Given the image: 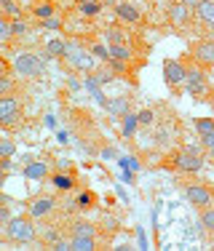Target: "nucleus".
<instances>
[{"label": "nucleus", "instance_id": "nucleus-1", "mask_svg": "<svg viewBox=\"0 0 214 251\" xmlns=\"http://www.w3.org/2000/svg\"><path fill=\"white\" fill-rule=\"evenodd\" d=\"M62 59L73 70H78V73H83V75H88V73H94V70H97V56H94L91 51H86L80 43H75V40H70V43H67Z\"/></svg>", "mask_w": 214, "mask_h": 251}, {"label": "nucleus", "instance_id": "nucleus-2", "mask_svg": "<svg viewBox=\"0 0 214 251\" xmlns=\"http://www.w3.org/2000/svg\"><path fill=\"white\" fill-rule=\"evenodd\" d=\"M5 238H8L11 243L25 246V243H32L35 238H38V232H35V225L29 217H11L8 222H5Z\"/></svg>", "mask_w": 214, "mask_h": 251}, {"label": "nucleus", "instance_id": "nucleus-3", "mask_svg": "<svg viewBox=\"0 0 214 251\" xmlns=\"http://www.w3.org/2000/svg\"><path fill=\"white\" fill-rule=\"evenodd\" d=\"M174 166H177V171H182V174H198L201 166H204V147L201 145L182 147V150L177 152V158H174Z\"/></svg>", "mask_w": 214, "mask_h": 251}, {"label": "nucleus", "instance_id": "nucleus-4", "mask_svg": "<svg viewBox=\"0 0 214 251\" xmlns=\"http://www.w3.org/2000/svg\"><path fill=\"white\" fill-rule=\"evenodd\" d=\"M14 70H16V75H22V77H38L43 73V56H38V53H32V51H25L14 59Z\"/></svg>", "mask_w": 214, "mask_h": 251}, {"label": "nucleus", "instance_id": "nucleus-5", "mask_svg": "<svg viewBox=\"0 0 214 251\" xmlns=\"http://www.w3.org/2000/svg\"><path fill=\"white\" fill-rule=\"evenodd\" d=\"M185 198L190 206L195 208H206L214 203V187L212 184H204V182H195V184H187L185 187Z\"/></svg>", "mask_w": 214, "mask_h": 251}, {"label": "nucleus", "instance_id": "nucleus-6", "mask_svg": "<svg viewBox=\"0 0 214 251\" xmlns=\"http://www.w3.org/2000/svg\"><path fill=\"white\" fill-rule=\"evenodd\" d=\"M185 83H187V94L195 97V99H201L206 91H209V80H206L204 70H198V67H187Z\"/></svg>", "mask_w": 214, "mask_h": 251}, {"label": "nucleus", "instance_id": "nucleus-7", "mask_svg": "<svg viewBox=\"0 0 214 251\" xmlns=\"http://www.w3.org/2000/svg\"><path fill=\"white\" fill-rule=\"evenodd\" d=\"M22 101L16 97H0V126H11L19 121Z\"/></svg>", "mask_w": 214, "mask_h": 251}, {"label": "nucleus", "instance_id": "nucleus-8", "mask_svg": "<svg viewBox=\"0 0 214 251\" xmlns=\"http://www.w3.org/2000/svg\"><path fill=\"white\" fill-rule=\"evenodd\" d=\"M193 59L204 67H214V38H206V40H198L193 49Z\"/></svg>", "mask_w": 214, "mask_h": 251}, {"label": "nucleus", "instance_id": "nucleus-9", "mask_svg": "<svg viewBox=\"0 0 214 251\" xmlns=\"http://www.w3.org/2000/svg\"><path fill=\"white\" fill-rule=\"evenodd\" d=\"M185 75H187V67H182V62H177V59H166L163 62V80L169 83V86L182 83Z\"/></svg>", "mask_w": 214, "mask_h": 251}, {"label": "nucleus", "instance_id": "nucleus-10", "mask_svg": "<svg viewBox=\"0 0 214 251\" xmlns=\"http://www.w3.org/2000/svg\"><path fill=\"white\" fill-rule=\"evenodd\" d=\"M54 206H56V203H54L51 195H40L38 201L29 203V217H32V219H46L54 211Z\"/></svg>", "mask_w": 214, "mask_h": 251}, {"label": "nucleus", "instance_id": "nucleus-11", "mask_svg": "<svg viewBox=\"0 0 214 251\" xmlns=\"http://www.w3.org/2000/svg\"><path fill=\"white\" fill-rule=\"evenodd\" d=\"M169 22L174 27H187L190 25V8H187V5H182L180 0L171 3L169 5Z\"/></svg>", "mask_w": 214, "mask_h": 251}, {"label": "nucleus", "instance_id": "nucleus-12", "mask_svg": "<svg viewBox=\"0 0 214 251\" xmlns=\"http://www.w3.org/2000/svg\"><path fill=\"white\" fill-rule=\"evenodd\" d=\"M195 14H198V19L204 22L206 27L214 29V0H198V5H195Z\"/></svg>", "mask_w": 214, "mask_h": 251}, {"label": "nucleus", "instance_id": "nucleus-13", "mask_svg": "<svg viewBox=\"0 0 214 251\" xmlns=\"http://www.w3.org/2000/svg\"><path fill=\"white\" fill-rule=\"evenodd\" d=\"M115 14H118V19H121V22H132V25H134V22H139V11H136L132 3H118L115 5Z\"/></svg>", "mask_w": 214, "mask_h": 251}, {"label": "nucleus", "instance_id": "nucleus-14", "mask_svg": "<svg viewBox=\"0 0 214 251\" xmlns=\"http://www.w3.org/2000/svg\"><path fill=\"white\" fill-rule=\"evenodd\" d=\"M70 249H73V251H94V249H97V241H94L91 235H73Z\"/></svg>", "mask_w": 214, "mask_h": 251}, {"label": "nucleus", "instance_id": "nucleus-15", "mask_svg": "<svg viewBox=\"0 0 214 251\" xmlns=\"http://www.w3.org/2000/svg\"><path fill=\"white\" fill-rule=\"evenodd\" d=\"M105 110H110V115H126V112H129V99H123V97L107 99L105 101Z\"/></svg>", "mask_w": 214, "mask_h": 251}, {"label": "nucleus", "instance_id": "nucleus-16", "mask_svg": "<svg viewBox=\"0 0 214 251\" xmlns=\"http://www.w3.org/2000/svg\"><path fill=\"white\" fill-rule=\"evenodd\" d=\"M25 176L27 179H46L49 176V166L46 163H29L25 169Z\"/></svg>", "mask_w": 214, "mask_h": 251}, {"label": "nucleus", "instance_id": "nucleus-17", "mask_svg": "<svg viewBox=\"0 0 214 251\" xmlns=\"http://www.w3.org/2000/svg\"><path fill=\"white\" fill-rule=\"evenodd\" d=\"M64 49H67V40L54 38V40H49V46H46V56H56V59H62V56H64Z\"/></svg>", "mask_w": 214, "mask_h": 251}, {"label": "nucleus", "instance_id": "nucleus-18", "mask_svg": "<svg viewBox=\"0 0 214 251\" xmlns=\"http://www.w3.org/2000/svg\"><path fill=\"white\" fill-rule=\"evenodd\" d=\"M110 56L121 59V62H129V59H132V49H129L126 43H112L110 46Z\"/></svg>", "mask_w": 214, "mask_h": 251}, {"label": "nucleus", "instance_id": "nucleus-19", "mask_svg": "<svg viewBox=\"0 0 214 251\" xmlns=\"http://www.w3.org/2000/svg\"><path fill=\"white\" fill-rule=\"evenodd\" d=\"M136 126H139L136 115H134V112H126V115H123V136H134L136 134Z\"/></svg>", "mask_w": 214, "mask_h": 251}, {"label": "nucleus", "instance_id": "nucleus-20", "mask_svg": "<svg viewBox=\"0 0 214 251\" xmlns=\"http://www.w3.org/2000/svg\"><path fill=\"white\" fill-rule=\"evenodd\" d=\"M73 235H91V238H97V227H94L91 222H75L73 225Z\"/></svg>", "mask_w": 214, "mask_h": 251}, {"label": "nucleus", "instance_id": "nucleus-21", "mask_svg": "<svg viewBox=\"0 0 214 251\" xmlns=\"http://www.w3.org/2000/svg\"><path fill=\"white\" fill-rule=\"evenodd\" d=\"M201 225H204V230H214V208L212 206H206V208H201Z\"/></svg>", "mask_w": 214, "mask_h": 251}, {"label": "nucleus", "instance_id": "nucleus-22", "mask_svg": "<svg viewBox=\"0 0 214 251\" xmlns=\"http://www.w3.org/2000/svg\"><path fill=\"white\" fill-rule=\"evenodd\" d=\"M14 88H16V83L11 80L8 75H0V97H11V94H14Z\"/></svg>", "mask_w": 214, "mask_h": 251}, {"label": "nucleus", "instance_id": "nucleus-23", "mask_svg": "<svg viewBox=\"0 0 214 251\" xmlns=\"http://www.w3.org/2000/svg\"><path fill=\"white\" fill-rule=\"evenodd\" d=\"M91 53H94L97 59H105V62H107V59H110V46H105V43H91Z\"/></svg>", "mask_w": 214, "mask_h": 251}, {"label": "nucleus", "instance_id": "nucleus-24", "mask_svg": "<svg viewBox=\"0 0 214 251\" xmlns=\"http://www.w3.org/2000/svg\"><path fill=\"white\" fill-rule=\"evenodd\" d=\"M195 131H198V134H206V131H212L214 128V121L212 118H195Z\"/></svg>", "mask_w": 214, "mask_h": 251}, {"label": "nucleus", "instance_id": "nucleus-25", "mask_svg": "<svg viewBox=\"0 0 214 251\" xmlns=\"http://www.w3.org/2000/svg\"><path fill=\"white\" fill-rule=\"evenodd\" d=\"M112 43H126V35L121 29H107V46H112Z\"/></svg>", "mask_w": 214, "mask_h": 251}, {"label": "nucleus", "instance_id": "nucleus-26", "mask_svg": "<svg viewBox=\"0 0 214 251\" xmlns=\"http://www.w3.org/2000/svg\"><path fill=\"white\" fill-rule=\"evenodd\" d=\"M14 152H16L14 142H8V139H0V158H11Z\"/></svg>", "mask_w": 214, "mask_h": 251}, {"label": "nucleus", "instance_id": "nucleus-27", "mask_svg": "<svg viewBox=\"0 0 214 251\" xmlns=\"http://www.w3.org/2000/svg\"><path fill=\"white\" fill-rule=\"evenodd\" d=\"M107 64H110V70H112V73H115V75H123V73H126V62H121V59H107Z\"/></svg>", "mask_w": 214, "mask_h": 251}, {"label": "nucleus", "instance_id": "nucleus-28", "mask_svg": "<svg viewBox=\"0 0 214 251\" xmlns=\"http://www.w3.org/2000/svg\"><path fill=\"white\" fill-rule=\"evenodd\" d=\"M54 184H56L59 190H73L75 182H73V176H59L56 174V176H54Z\"/></svg>", "mask_w": 214, "mask_h": 251}, {"label": "nucleus", "instance_id": "nucleus-29", "mask_svg": "<svg viewBox=\"0 0 214 251\" xmlns=\"http://www.w3.org/2000/svg\"><path fill=\"white\" fill-rule=\"evenodd\" d=\"M51 14H54V5L49 3V0H46L43 5H38V8H35V16H40V19H49Z\"/></svg>", "mask_w": 214, "mask_h": 251}, {"label": "nucleus", "instance_id": "nucleus-30", "mask_svg": "<svg viewBox=\"0 0 214 251\" xmlns=\"http://www.w3.org/2000/svg\"><path fill=\"white\" fill-rule=\"evenodd\" d=\"M11 32H14V35H25L27 32V25H25V19H22V16H16V19L11 22Z\"/></svg>", "mask_w": 214, "mask_h": 251}, {"label": "nucleus", "instance_id": "nucleus-31", "mask_svg": "<svg viewBox=\"0 0 214 251\" xmlns=\"http://www.w3.org/2000/svg\"><path fill=\"white\" fill-rule=\"evenodd\" d=\"M78 8H80V14H86V16H94L99 8H102V5H99V3H78Z\"/></svg>", "mask_w": 214, "mask_h": 251}, {"label": "nucleus", "instance_id": "nucleus-32", "mask_svg": "<svg viewBox=\"0 0 214 251\" xmlns=\"http://www.w3.org/2000/svg\"><path fill=\"white\" fill-rule=\"evenodd\" d=\"M11 35H14V32H11V22L5 19V16H0V38H3V40H8Z\"/></svg>", "mask_w": 214, "mask_h": 251}, {"label": "nucleus", "instance_id": "nucleus-33", "mask_svg": "<svg viewBox=\"0 0 214 251\" xmlns=\"http://www.w3.org/2000/svg\"><path fill=\"white\" fill-rule=\"evenodd\" d=\"M201 147H204V150H212L214 147V128L206 131V134H201Z\"/></svg>", "mask_w": 214, "mask_h": 251}, {"label": "nucleus", "instance_id": "nucleus-34", "mask_svg": "<svg viewBox=\"0 0 214 251\" xmlns=\"http://www.w3.org/2000/svg\"><path fill=\"white\" fill-rule=\"evenodd\" d=\"M59 238H62V235H59V230H46L43 232V243H49V246H54Z\"/></svg>", "mask_w": 214, "mask_h": 251}, {"label": "nucleus", "instance_id": "nucleus-35", "mask_svg": "<svg viewBox=\"0 0 214 251\" xmlns=\"http://www.w3.org/2000/svg\"><path fill=\"white\" fill-rule=\"evenodd\" d=\"M43 27L46 29H59V27H62V22H59L56 16H49V19H43Z\"/></svg>", "mask_w": 214, "mask_h": 251}, {"label": "nucleus", "instance_id": "nucleus-36", "mask_svg": "<svg viewBox=\"0 0 214 251\" xmlns=\"http://www.w3.org/2000/svg\"><path fill=\"white\" fill-rule=\"evenodd\" d=\"M136 121H139V123H153V112L150 110H142L139 115H136Z\"/></svg>", "mask_w": 214, "mask_h": 251}, {"label": "nucleus", "instance_id": "nucleus-37", "mask_svg": "<svg viewBox=\"0 0 214 251\" xmlns=\"http://www.w3.org/2000/svg\"><path fill=\"white\" fill-rule=\"evenodd\" d=\"M91 203H94V195L91 193H83L80 195V206H91Z\"/></svg>", "mask_w": 214, "mask_h": 251}, {"label": "nucleus", "instance_id": "nucleus-38", "mask_svg": "<svg viewBox=\"0 0 214 251\" xmlns=\"http://www.w3.org/2000/svg\"><path fill=\"white\" fill-rule=\"evenodd\" d=\"M11 219V211H8V206H0V222H8Z\"/></svg>", "mask_w": 214, "mask_h": 251}, {"label": "nucleus", "instance_id": "nucleus-39", "mask_svg": "<svg viewBox=\"0 0 214 251\" xmlns=\"http://www.w3.org/2000/svg\"><path fill=\"white\" fill-rule=\"evenodd\" d=\"M51 249H56V251H67V249H70V243H67V241H56Z\"/></svg>", "mask_w": 214, "mask_h": 251}, {"label": "nucleus", "instance_id": "nucleus-40", "mask_svg": "<svg viewBox=\"0 0 214 251\" xmlns=\"http://www.w3.org/2000/svg\"><path fill=\"white\" fill-rule=\"evenodd\" d=\"M180 3H182V5H187L190 11H195V5H198V0H180Z\"/></svg>", "mask_w": 214, "mask_h": 251}, {"label": "nucleus", "instance_id": "nucleus-41", "mask_svg": "<svg viewBox=\"0 0 214 251\" xmlns=\"http://www.w3.org/2000/svg\"><path fill=\"white\" fill-rule=\"evenodd\" d=\"M0 206H8V195H5L3 190H0Z\"/></svg>", "mask_w": 214, "mask_h": 251}, {"label": "nucleus", "instance_id": "nucleus-42", "mask_svg": "<svg viewBox=\"0 0 214 251\" xmlns=\"http://www.w3.org/2000/svg\"><path fill=\"white\" fill-rule=\"evenodd\" d=\"M78 3H99L102 5V0H78Z\"/></svg>", "mask_w": 214, "mask_h": 251}, {"label": "nucleus", "instance_id": "nucleus-43", "mask_svg": "<svg viewBox=\"0 0 214 251\" xmlns=\"http://www.w3.org/2000/svg\"><path fill=\"white\" fill-rule=\"evenodd\" d=\"M11 3H14V0H0V5H3V8H5V5H11Z\"/></svg>", "mask_w": 214, "mask_h": 251}, {"label": "nucleus", "instance_id": "nucleus-44", "mask_svg": "<svg viewBox=\"0 0 214 251\" xmlns=\"http://www.w3.org/2000/svg\"><path fill=\"white\" fill-rule=\"evenodd\" d=\"M206 152H209V158L214 160V147H212V150H206Z\"/></svg>", "mask_w": 214, "mask_h": 251}, {"label": "nucleus", "instance_id": "nucleus-45", "mask_svg": "<svg viewBox=\"0 0 214 251\" xmlns=\"http://www.w3.org/2000/svg\"><path fill=\"white\" fill-rule=\"evenodd\" d=\"M0 75H5V70H3V64H0Z\"/></svg>", "mask_w": 214, "mask_h": 251}, {"label": "nucleus", "instance_id": "nucleus-46", "mask_svg": "<svg viewBox=\"0 0 214 251\" xmlns=\"http://www.w3.org/2000/svg\"><path fill=\"white\" fill-rule=\"evenodd\" d=\"M212 241H214V230H212Z\"/></svg>", "mask_w": 214, "mask_h": 251}, {"label": "nucleus", "instance_id": "nucleus-47", "mask_svg": "<svg viewBox=\"0 0 214 251\" xmlns=\"http://www.w3.org/2000/svg\"><path fill=\"white\" fill-rule=\"evenodd\" d=\"M212 249H214V241H212Z\"/></svg>", "mask_w": 214, "mask_h": 251}, {"label": "nucleus", "instance_id": "nucleus-48", "mask_svg": "<svg viewBox=\"0 0 214 251\" xmlns=\"http://www.w3.org/2000/svg\"><path fill=\"white\" fill-rule=\"evenodd\" d=\"M0 187H3V182H0Z\"/></svg>", "mask_w": 214, "mask_h": 251}, {"label": "nucleus", "instance_id": "nucleus-49", "mask_svg": "<svg viewBox=\"0 0 214 251\" xmlns=\"http://www.w3.org/2000/svg\"><path fill=\"white\" fill-rule=\"evenodd\" d=\"M43 3H46V0H43Z\"/></svg>", "mask_w": 214, "mask_h": 251}]
</instances>
